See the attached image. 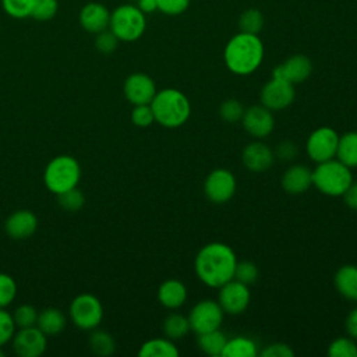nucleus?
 <instances>
[{
	"label": "nucleus",
	"mask_w": 357,
	"mask_h": 357,
	"mask_svg": "<svg viewBox=\"0 0 357 357\" xmlns=\"http://www.w3.org/2000/svg\"><path fill=\"white\" fill-rule=\"evenodd\" d=\"M280 184L289 194H303L312 185V170L304 165H293L283 173Z\"/></svg>",
	"instance_id": "aec40b11"
},
{
	"label": "nucleus",
	"mask_w": 357,
	"mask_h": 357,
	"mask_svg": "<svg viewBox=\"0 0 357 357\" xmlns=\"http://www.w3.org/2000/svg\"><path fill=\"white\" fill-rule=\"evenodd\" d=\"M119 42L120 40L116 38V35L110 29H106V31L96 33L95 47L98 52H100L103 54H110L117 49Z\"/></svg>",
	"instance_id": "58836bf2"
},
{
	"label": "nucleus",
	"mask_w": 357,
	"mask_h": 357,
	"mask_svg": "<svg viewBox=\"0 0 357 357\" xmlns=\"http://www.w3.org/2000/svg\"><path fill=\"white\" fill-rule=\"evenodd\" d=\"M89 349L92 350L93 354L100 356V357H107L114 353L116 349V342L113 336L102 329H93V332L89 336Z\"/></svg>",
	"instance_id": "c85d7f7f"
},
{
	"label": "nucleus",
	"mask_w": 357,
	"mask_h": 357,
	"mask_svg": "<svg viewBox=\"0 0 357 357\" xmlns=\"http://www.w3.org/2000/svg\"><path fill=\"white\" fill-rule=\"evenodd\" d=\"M219 289L218 303L225 312L230 315H238L247 310L251 300V293L247 284L231 279Z\"/></svg>",
	"instance_id": "f8f14e48"
},
{
	"label": "nucleus",
	"mask_w": 357,
	"mask_h": 357,
	"mask_svg": "<svg viewBox=\"0 0 357 357\" xmlns=\"http://www.w3.org/2000/svg\"><path fill=\"white\" fill-rule=\"evenodd\" d=\"M4 229L8 237L14 240H25L35 234L38 229V218L29 209H18L7 218Z\"/></svg>",
	"instance_id": "a211bd4d"
},
{
	"label": "nucleus",
	"mask_w": 357,
	"mask_h": 357,
	"mask_svg": "<svg viewBox=\"0 0 357 357\" xmlns=\"http://www.w3.org/2000/svg\"><path fill=\"white\" fill-rule=\"evenodd\" d=\"M344 326H346L347 335H350V337H353V339H357V307H354L349 312Z\"/></svg>",
	"instance_id": "49530a36"
},
{
	"label": "nucleus",
	"mask_w": 357,
	"mask_h": 357,
	"mask_svg": "<svg viewBox=\"0 0 357 357\" xmlns=\"http://www.w3.org/2000/svg\"><path fill=\"white\" fill-rule=\"evenodd\" d=\"M57 0H35L31 17L36 21H49L57 14Z\"/></svg>",
	"instance_id": "f704fd0d"
},
{
	"label": "nucleus",
	"mask_w": 357,
	"mask_h": 357,
	"mask_svg": "<svg viewBox=\"0 0 357 357\" xmlns=\"http://www.w3.org/2000/svg\"><path fill=\"white\" fill-rule=\"evenodd\" d=\"M134 1H137V0H134Z\"/></svg>",
	"instance_id": "8fccbe9b"
},
{
	"label": "nucleus",
	"mask_w": 357,
	"mask_h": 357,
	"mask_svg": "<svg viewBox=\"0 0 357 357\" xmlns=\"http://www.w3.org/2000/svg\"><path fill=\"white\" fill-rule=\"evenodd\" d=\"M328 354L332 357H357V344L353 337H337L329 344Z\"/></svg>",
	"instance_id": "2f4dec72"
},
{
	"label": "nucleus",
	"mask_w": 357,
	"mask_h": 357,
	"mask_svg": "<svg viewBox=\"0 0 357 357\" xmlns=\"http://www.w3.org/2000/svg\"><path fill=\"white\" fill-rule=\"evenodd\" d=\"M336 158L350 169L357 167V131H349L339 137Z\"/></svg>",
	"instance_id": "393cba45"
},
{
	"label": "nucleus",
	"mask_w": 357,
	"mask_h": 357,
	"mask_svg": "<svg viewBox=\"0 0 357 357\" xmlns=\"http://www.w3.org/2000/svg\"><path fill=\"white\" fill-rule=\"evenodd\" d=\"M262 26H264V15L259 10L248 8L238 18L240 32L258 35L259 31L262 29Z\"/></svg>",
	"instance_id": "c756f323"
},
{
	"label": "nucleus",
	"mask_w": 357,
	"mask_h": 357,
	"mask_svg": "<svg viewBox=\"0 0 357 357\" xmlns=\"http://www.w3.org/2000/svg\"><path fill=\"white\" fill-rule=\"evenodd\" d=\"M237 257L230 245L225 243H209L204 245L194 262L198 279L209 287H220L234 278Z\"/></svg>",
	"instance_id": "f257e3e1"
},
{
	"label": "nucleus",
	"mask_w": 357,
	"mask_h": 357,
	"mask_svg": "<svg viewBox=\"0 0 357 357\" xmlns=\"http://www.w3.org/2000/svg\"><path fill=\"white\" fill-rule=\"evenodd\" d=\"M158 10L167 15H178L184 13L188 6L190 0H156Z\"/></svg>",
	"instance_id": "79ce46f5"
},
{
	"label": "nucleus",
	"mask_w": 357,
	"mask_h": 357,
	"mask_svg": "<svg viewBox=\"0 0 357 357\" xmlns=\"http://www.w3.org/2000/svg\"><path fill=\"white\" fill-rule=\"evenodd\" d=\"M236 177L227 169L212 170L204 183L205 195L215 204H225L231 199L236 192Z\"/></svg>",
	"instance_id": "9b49d317"
},
{
	"label": "nucleus",
	"mask_w": 357,
	"mask_h": 357,
	"mask_svg": "<svg viewBox=\"0 0 357 357\" xmlns=\"http://www.w3.org/2000/svg\"><path fill=\"white\" fill-rule=\"evenodd\" d=\"M241 121L244 130L258 139L268 137L275 128L273 113L264 105H255L245 109Z\"/></svg>",
	"instance_id": "2eb2a0df"
},
{
	"label": "nucleus",
	"mask_w": 357,
	"mask_h": 357,
	"mask_svg": "<svg viewBox=\"0 0 357 357\" xmlns=\"http://www.w3.org/2000/svg\"><path fill=\"white\" fill-rule=\"evenodd\" d=\"M343 199L350 209L357 211V181H351L349 188L343 192Z\"/></svg>",
	"instance_id": "a18cd8bd"
},
{
	"label": "nucleus",
	"mask_w": 357,
	"mask_h": 357,
	"mask_svg": "<svg viewBox=\"0 0 357 357\" xmlns=\"http://www.w3.org/2000/svg\"><path fill=\"white\" fill-rule=\"evenodd\" d=\"M241 160L248 170L261 173L266 172L273 165L275 153L266 144L255 141L245 145L241 153Z\"/></svg>",
	"instance_id": "6ab92c4d"
},
{
	"label": "nucleus",
	"mask_w": 357,
	"mask_h": 357,
	"mask_svg": "<svg viewBox=\"0 0 357 357\" xmlns=\"http://www.w3.org/2000/svg\"><path fill=\"white\" fill-rule=\"evenodd\" d=\"M139 357H177L178 350L169 337L149 339L138 350Z\"/></svg>",
	"instance_id": "b1692460"
},
{
	"label": "nucleus",
	"mask_w": 357,
	"mask_h": 357,
	"mask_svg": "<svg viewBox=\"0 0 357 357\" xmlns=\"http://www.w3.org/2000/svg\"><path fill=\"white\" fill-rule=\"evenodd\" d=\"M158 300L163 307L176 310L185 303L187 287L177 279H167L158 289Z\"/></svg>",
	"instance_id": "412c9836"
},
{
	"label": "nucleus",
	"mask_w": 357,
	"mask_h": 357,
	"mask_svg": "<svg viewBox=\"0 0 357 357\" xmlns=\"http://www.w3.org/2000/svg\"><path fill=\"white\" fill-rule=\"evenodd\" d=\"M78 21H79V25L84 28V31L96 35L102 31L109 29L110 11L105 4L98 1H91L81 8Z\"/></svg>",
	"instance_id": "f3484780"
},
{
	"label": "nucleus",
	"mask_w": 357,
	"mask_h": 357,
	"mask_svg": "<svg viewBox=\"0 0 357 357\" xmlns=\"http://www.w3.org/2000/svg\"><path fill=\"white\" fill-rule=\"evenodd\" d=\"M81 178V166L78 160L70 155H59L53 158L45 167L43 181L47 190L56 195L75 188Z\"/></svg>",
	"instance_id": "39448f33"
},
{
	"label": "nucleus",
	"mask_w": 357,
	"mask_h": 357,
	"mask_svg": "<svg viewBox=\"0 0 357 357\" xmlns=\"http://www.w3.org/2000/svg\"><path fill=\"white\" fill-rule=\"evenodd\" d=\"M261 354L264 357H293L294 356V351L290 349L289 344L286 343H272V344H268L262 351Z\"/></svg>",
	"instance_id": "37998d69"
},
{
	"label": "nucleus",
	"mask_w": 357,
	"mask_h": 357,
	"mask_svg": "<svg viewBox=\"0 0 357 357\" xmlns=\"http://www.w3.org/2000/svg\"><path fill=\"white\" fill-rule=\"evenodd\" d=\"M13 319L17 328H29L36 325L38 311L31 304H21L13 312Z\"/></svg>",
	"instance_id": "72a5a7b5"
},
{
	"label": "nucleus",
	"mask_w": 357,
	"mask_h": 357,
	"mask_svg": "<svg viewBox=\"0 0 357 357\" xmlns=\"http://www.w3.org/2000/svg\"><path fill=\"white\" fill-rule=\"evenodd\" d=\"M17 296V283L13 276L0 272V308L8 307Z\"/></svg>",
	"instance_id": "e433bc0d"
},
{
	"label": "nucleus",
	"mask_w": 357,
	"mask_h": 357,
	"mask_svg": "<svg viewBox=\"0 0 357 357\" xmlns=\"http://www.w3.org/2000/svg\"><path fill=\"white\" fill-rule=\"evenodd\" d=\"M33 3L35 0H1L4 13L15 20L31 17Z\"/></svg>",
	"instance_id": "7c9ffc66"
},
{
	"label": "nucleus",
	"mask_w": 357,
	"mask_h": 357,
	"mask_svg": "<svg viewBox=\"0 0 357 357\" xmlns=\"http://www.w3.org/2000/svg\"><path fill=\"white\" fill-rule=\"evenodd\" d=\"M131 121L141 128L149 127L155 121L151 105H135L131 112Z\"/></svg>",
	"instance_id": "a19ab883"
},
{
	"label": "nucleus",
	"mask_w": 357,
	"mask_h": 357,
	"mask_svg": "<svg viewBox=\"0 0 357 357\" xmlns=\"http://www.w3.org/2000/svg\"><path fill=\"white\" fill-rule=\"evenodd\" d=\"M15 328L17 326L13 319V314L6 311L4 308H0V346L11 342L15 333Z\"/></svg>",
	"instance_id": "ea45409f"
},
{
	"label": "nucleus",
	"mask_w": 357,
	"mask_h": 357,
	"mask_svg": "<svg viewBox=\"0 0 357 357\" xmlns=\"http://www.w3.org/2000/svg\"><path fill=\"white\" fill-rule=\"evenodd\" d=\"M225 311L222 310L220 304L215 300H201L198 301L188 314L190 329L194 331L197 335L211 332L219 329L223 321Z\"/></svg>",
	"instance_id": "6e6552de"
},
{
	"label": "nucleus",
	"mask_w": 357,
	"mask_h": 357,
	"mask_svg": "<svg viewBox=\"0 0 357 357\" xmlns=\"http://www.w3.org/2000/svg\"><path fill=\"white\" fill-rule=\"evenodd\" d=\"M339 134L331 127H319L314 130L305 144L307 153L311 160L321 163L336 158Z\"/></svg>",
	"instance_id": "1a4fd4ad"
},
{
	"label": "nucleus",
	"mask_w": 357,
	"mask_h": 357,
	"mask_svg": "<svg viewBox=\"0 0 357 357\" xmlns=\"http://www.w3.org/2000/svg\"><path fill=\"white\" fill-rule=\"evenodd\" d=\"M57 202L59 205L64 209V211H68V212H77L79 211L84 204H85V197L84 194L75 187V188H71L66 192H61L57 195Z\"/></svg>",
	"instance_id": "473e14b6"
},
{
	"label": "nucleus",
	"mask_w": 357,
	"mask_h": 357,
	"mask_svg": "<svg viewBox=\"0 0 357 357\" xmlns=\"http://www.w3.org/2000/svg\"><path fill=\"white\" fill-rule=\"evenodd\" d=\"M0 357H4V351L1 350V346H0Z\"/></svg>",
	"instance_id": "09e8293b"
},
{
	"label": "nucleus",
	"mask_w": 357,
	"mask_h": 357,
	"mask_svg": "<svg viewBox=\"0 0 357 357\" xmlns=\"http://www.w3.org/2000/svg\"><path fill=\"white\" fill-rule=\"evenodd\" d=\"M257 354L258 347L255 342L244 336L227 339L222 351V357H255Z\"/></svg>",
	"instance_id": "a878e982"
},
{
	"label": "nucleus",
	"mask_w": 357,
	"mask_h": 357,
	"mask_svg": "<svg viewBox=\"0 0 357 357\" xmlns=\"http://www.w3.org/2000/svg\"><path fill=\"white\" fill-rule=\"evenodd\" d=\"M351 181V169L335 158L317 163V167L312 170V185L329 197L343 195Z\"/></svg>",
	"instance_id": "20e7f679"
},
{
	"label": "nucleus",
	"mask_w": 357,
	"mask_h": 357,
	"mask_svg": "<svg viewBox=\"0 0 357 357\" xmlns=\"http://www.w3.org/2000/svg\"><path fill=\"white\" fill-rule=\"evenodd\" d=\"M162 328H163V332H165L166 337H169L170 340L181 339L183 336H185L191 331L188 318L181 315V314H177V312L169 314L165 318V321L162 324Z\"/></svg>",
	"instance_id": "cd10ccee"
},
{
	"label": "nucleus",
	"mask_w": 357,
	"mask_h": 357,
	"mask_svg": "<svg viewBox=\"0 0 357 357\" xmlns=\"http://www.w3.org/2000/svg\"><path fill=\"white\" fill-rule=\"evenodd\" d=\"M13 349L20 357H39L47 346V336L35 325L29 328H18L14 333Z\"/></svg>",
	"instance_id": "ddd939ff"
},
{
	"label": "nucleus",
	"mask_w": 357,
	"mask_h": 357,
	"mask_svg": "<svg viewBox=\"0 0 357 357\" xmlns=\"http://www.w3.org/2000/svg\"><path fill=\"white\" fill-rule=\"evenodd\" d=\"M137 7L144 13H153L158 10L156 0H137Z\"/></svg>",
	"instance_id": "de8ad7c7"
},
{
	"label": "nucleus",
	"mask_w": 357,
	"mask_h": 357,
	"mask_svg": "<svg viewBox=\"0 0 357 357\" xmlns=\"http://www.w3.org/2000/svg\"><path fill=\"white\" fill-rule=\"evenodd\" d=\"M244 106L237 100V99H226L220 107H219V114L222 120L226 123H237L243 119L244 114Z\"/></svg>",
	"instance_id": "c9c22d12"
},
{
	"label": "nucleus",
	"mask_w": 357,
	"mask_h": 357,
	"mask_svg": "<svg viewBox=\"0 0 357 357\" xmlns=\"http://www.w3.org/2000/svg\"><path fill=\"white\" fill-rule=\"evenodd\" d=\"M275 155L282 160H291L297 155V146L293 141H282L278 144Z\"/></svg>",
	"instance_id": "c03bdc74"
},
{
	"label": "nucleus",
	"mask_w": 357,
	"mask_h": 357,
	"mask_svg": "<svg viewBox=\"0 0 357 357\" xmlns=\"http://www.w3.org/2000/svg\"><path fill=\"white\" fill-rule=\"evenodd\" d=\"M226 342H227V337L219 329L198 335L199 349L205 354H209V356H222V351H223V347H225Z\"/></svg>",
	"instance_id": "bb28decb"
},
{
	"label": "nucleus",
	"mask_w": 357,
	"mask_h": 357,
	"mask_svg": "<svg viewBox=\"0 0 357 357\" xmlns=\"http://www.w3.org/2000/svg\"><path fill=\"white\" fill-rule=\"evenodd\" d=\"M146 28L145 14L134 4H121L110 13L109 29L121 42H134Z\"/></svg>",
	"instance_id": "423d86ee"
},
{
	"label": "nucleus",
	"mask_w": 357,
	"mask_h": 357,
	"mask_svg": "<svg viewBox=\"0 0 357 357\" xmlns=\"http://www.w3.org/2000/svg\"><path fill=\"white\" fill-rule=\"evenodd\" d=\"M70 319L82 331L96 329L103 319V305L100 300L89 293H81L70 304Z\"/></svg>",
	"instance_id": "0eeeda50"
},
{
	"label": "nucleus",
	"mask_w": 357,
	"mask_h": 357,
	"mask_svg": "<svg viewBox=\"0 0 357 357\" xmlns=\"http://www.w3.org/2000/svg\"><path fill=\"white\" fill-rule=\"evenodd\" d=\"M258 268L254 262L251 261H241L238 262L237 261V265H236V269H234V278L236 280L244 283V284H252L257 282L258 279Z\"/></svg>",
	"instance_id": "4c0bfd02"
},
{
	"label": "nucleus",
	"mask_w": 357,
	"mask_h": 357,
	"mask_svg": "<svg viewBox=\"0 0 357 357\" xmlns=\"http://www.w3.org/2000/svg\"><path fill=\"white\" fill-rule=\"evenodd\" d=\"M312 73V63L304 54H294L282 64L276 66L272 71V77L283 78L291 84H300L305 81Z\"/></svg>",
	"instance_id": "dca6fc26"
},
{
	"label": "nucleus",
	"mask_w": 357,
	"mask_h": 357,
	"mask_svg": "<svg viewBox=\"0 0 357 357\" xmlns=\"http://www.w3.org/2000/svg\"><path fill=\"white\" fill-rule=\"evenodd\" d=\"M155 121L167 128L183 126L191 113L188 98L176 88H165L153 96L149 103Z\"/></svg>",
	"instance_id": "7ed1b4c3"
},
{
	"label": "nucleus",
	"mask_w": 357,
	"mask_h": 357,
	"mask_svg": "<svg viewBox=\"0 0 357 357\" xmlns=\"http://www.w3.org/2000/svg\"><path fill=\"white\" fill-rule=\"evenodd\" d=\"M296 91H294V84L272 77L261 89V103L268 107L269 110H282L290 106L294 100Z\"/></svg>",
	"instance_id": "9d476101"
},
{
	"label": "nucleus",
	"mask_w": 357,
	"mask_h": 357,
	"mask_svg": "<svg viewBox=\"0 0 357 357\" xmlns=\"http://www.w3.org/2000/svg\"><path fill=\"white\" fill-rule=\"evenodd\" d=\"M126 99L131 105H149L156 95V85L153 79L144 73H134L128 75L123 85Z\"/></svg>",
	"instance_id": "4468645a"
},
{
	"label": "nucleus",
	"mask_w": 357,
	"mask_h": 357,
	"mask_svg": "<svg viewBox=\"0 0 357 357\" xmlns=\"http://www.w3.org/2000/svg\"><path fill=\"white\" fill-rule=\"evenodd\" d=\"M335 287L340 296L347 300L357 301V266L343 265L340 266L333 278Z\"/></svg>",
	"instance_id": "4be33fe9"
},
{
	"label": "nucleus",
	"mask_w": 357,
	"mask_h": 357,
	"mask_svg": "<svg viewBox=\"0 0 357 357\" xmlns=\"http://www.w3.org/2000/svg\"><path fill=\"white\" fill-rule=\"evenodd\" d=\"M223 59L226 67L237 75L254 73L264 60V45L258 35L238 32L229 39Z\"/></svg>",
	"instance_id": "f03ea898"
},
{
	"label": "nucleus",
	"mask_w": 357,
	"mask_h": 357,
	"mask_svg": "<svg viewBox=\"0 0 357 357\" xmlns=\"http://www.w3.org/2000/svg\"><path fill=\"white\" fill-rule=\"evenodd\" d=\"M67 319L61 310L49 307L38 312L36 326L46 335V336H57L66 328Z\"/></svg>",
	"instance_id": "5701e85b"
}]
</instances>
